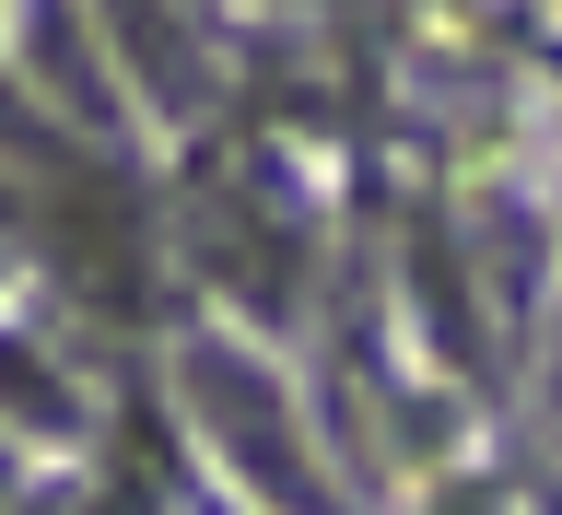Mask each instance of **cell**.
<instances>
[{"instance_id": "cell-1", "label": "cell", "mask_w": 562, "mask_h": 515, "mask_svg": "<svg viewBox=\"0 0 562 515\" xmlns=\"http://www.w3.org/2000/svg\"><path fill=\"white\" fill-rule=\"evenodd\" d=\"M188 399H200L211 457H246L258 492H305V469H281V457H293V411H281L270 363H246L235 340H200V351H188Z\"/></svg>"}]
</instances>
